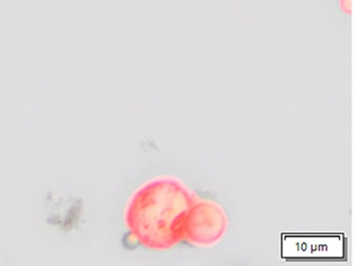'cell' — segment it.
Wrapping results in <instances>:
<instances>
[{
  "label": "cell",
  "instance_id": "obj_1",
  "mask_svg": "<svg viewBox=\"0 0 355 266\" xmlns=\"http://www.w3.org/2000/svg\"><path fill=\"white\" fill-rule=\"evenodd\" d=\"M193 206L188 190L170 177L155 178L137 188L126 204L124 222L132 238L154 250H166L185 239Z\"/></svg>",
  "mask_w": 355,
  "mask_h": 266
}]
</instances>
